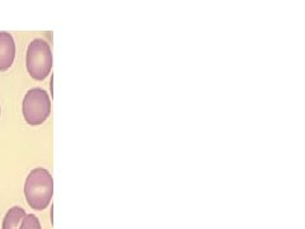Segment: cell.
Returning <instances> with one entry per match:
<instances>
[{
    "mask_svg": "<svg viewBox=\"0 0 305 229\" xmlns=\"http://www.w3.org/2000/svg\"><path fill=\"white\" fill-rule=\"evenodd\" d=\"M0 116H2V107H0Z\"/></svg>",
    "mask_w": 305,
    "mask_h": 229,
    "instance_id": "obj_8",
    "label": "cell"
},
{
    "mask_svg": "<svg viewBox=\"0 0 305 229\" xmlns=\"http://www.w3.org/2000/svg\"><path fill=\"white\" fill-rule=\"evenodd\" d=\"M19 229H42L41 228V223L38 218L33 214L25 215L24 219L22 220Z\"/></svg>",
    "mask_w": 305,
    "mask_h": 229,
    "instance_id": "obj_6",
    "label": "cell"
},
{
    "mask_svg": "<svg viewBox=\"0 0 305 229\" xmlns=\"http://www.w3.org/2000/svg\"><path fill=\"white\" fill-rule=\"evenodd\" d=\"M50 88H51V97H52V77H51V83H50Z\"/></svg>",
    "mask_w": 305,
    "mask_h": 229,
    "instance_id": "obj_7",
    "label": "cell"
},
{
    "mask_svg": "<svg viewBox=\"0 0 305 229\" xmlns=\"http://www.w3.org/2000/svg\"><path fill=\"white\" fill-rule=\"evenodd\" d=\"M15 59V42L10 33L0 32V71L13 65Z\"/></svg>",
    "mask_w": 305,
    "mask_h": 229,
    "instance_id": "obj_4",
    "label": "cell"
},
{
    "mask_svg": "<svg viewBox=\"0 0 305 229\" xmlns=\"http://www.w3.org/2000/svg\"><path fill=\"white\" fill-rule=\"evenodd\" d=\"M27 71L36 81L47 78L52 69V53L51 47L42 38H36L28 45L25 56Z\"/></svg>",
    "mask_w": 305,
    "mask_h": 229,
    "instance_id": "obj_2",
    "label": "cell"
},
{
    "mask_svg": "<svg viewBox=\"0 0 305 229\" xmlns=\"http://www.w3.org/2000/svg\"><path fill=\"white\" fill-rule=\"evenodd\" d=\"M23 117L31 126L45 122L51 114V99L42 88H32L25 93L22 105Z\"/></svg>",
    "mask_w": 305,
    "mask_h": 229,
    "instance_id": "obj_3",
    "label": "cell"
},
{
    "mask_svg": "<svg viewBox=\"0 0 305 229\" xmlns=\"http://www.w3.org/2000/svg\"><path fill=\"white\" fill-rule=\"evenodd\" d=\"M53 195V180L45 168H35L30 172L24 184L27 204L35 210H43L50 205Z\"/></svg>",
    "mask_w": 305,
    "mask_h": 229,
    "instance_id": "obj_1",
    "label": "cell"
},
{
    "mask_svg": "<svg viewBox=\"0 0 305 229\" xmlns=\"http://www.w3.org/2000/svg\"><path fill=\"white\" fill-rule=\"evenodd\" d=\"M25 210L20 207H13L5 214L3 220V229H19L25 217Z\"/></svg>",
    "mask_w": 305,
    "mask_h": 229,
    "instance_id": "obj_5",
    "label": "cell"
}]
</instances>
